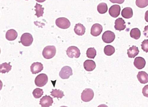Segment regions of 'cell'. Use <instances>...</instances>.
Segmentation results:
<instances>
[{"label":"cell","instance_id":"6da1fadb","mask_svg":"<svg viewBox=\"0 0 148 107\" xmlns=\"http://www.w3.org/2000/svg\"><path fill=\"white\" fill-rule=\"evenodd\" d=\"M56 53V49L54 46H48L43 49L42 54L46 59H50L53 57Z\"/></svg>","mask_w":148,"mask_h":107},{"label":"cell","instance_id":"7a4b0ae2","mask_svg":"<svg viewBox=\"0 0 148 107\" xmlns=\"http://www.w3.org/2000/svg\"><path fill=\"white\" fill-rule=\"evenodd\" d=\"M48 81V77L45 74L42 73L37 76L35 79V85L38 87H42L45 86Z\"/></svg>","mask_w":148,"mask_h":107},{"label":"cell","instance_id":"3957f363","mask_svg":"<svg viewBox=\"0 0 148 107\" xmlns=\"http://www.w3.org/2000/svg\"><path fill=\"white\" fill-rule=\"evenodd\" d=\"M81 94L82 100L85 102L91 101L94 96L93 91L91 89H86L83 91Z\"/></svg>","mask_w":148,"mask_h":107},{"label":"cell","instance_id":"277c9868","mask_svg":"<svg viewBox=\"0 0 148 107\" xmlns=\"http://www.w3.org/2000/svg\"><path fill=\"white\" fill-rule=\"evenodd\" d=\"M33 41L32 35L29 33H25L22 35L20 42L23 46H28L32 44Z\"/></svg>","mask_w":148,"mask_h":107},{"label":"cell","instance_id":"5b68a950","mask_svg":"<svg viewBox=\"0 0 148 107\" xmlns=\"http://www.w3.org/2000/svg\"><path fill=\"white\" fill-rule=\"evenodd\" d=\"M56 25L59 28L65 29L69 28L71 23L69 20L65 17H60L57 19L56 21Z\"/></svg>","mask_w":148,"mask_h":107},{"label":"cell","instance_id":"8992f818","mask_svg":"<svg viewBox=\"0 0 148 107\" xmlns=\"http://www.w3.org/2000/svg\"><path fill=\"white\" fill-rule=\"evenodd\" d=\"M66 53L68 56L72 58L74 57L76 58L79 57L81 53L80 51L77 47L75 46H70L67 49Z\"/></svg>","mask_w":148,"mask_h":107},{"label":"cell","instance_id":"52a82bcc","mask_svg":"<svg viewBox=\"0 0 148 107\" xmlns=\"http://www.w3.org/2000/svg\"><path fill=\"white\" fill-rule=\"evenodd\" d=\"M72 70L68 66H65L62 68L59 73V75L60 78L63 79H67L72 75Z\"/></svg>","mask_w":148,"mask_h":107},{"label":"cell","instance_id":"ba28073f","mask_svg":"<svg viewBox=\"0 0 148 107\" xmlns=\"http://www.w3.org/2000/svg\"><path fill=\"white\" fill-rule=\"evenodd\" d=\"M115 38V35L113 32L110 31L105 32L103 34L102 39L103 41L106 43L113 42Z\"/></svg>","mask_w":148,"mask_h":107},{"label":"cell","instance_id":"9c48e42d","mask_svg":"<svg viewBox=\"0 0 148 107\" xmlns=\"http://www.w3.org/2000/svg\"><path fill=\"white\" fill-rule=\"evenodd\" d=\"M53 103V98L46 95L40 99L39 104L42 107H49L52 106Z\"/></svg>","mask_w":148,"mask_h":107},{"label":"cell","instance_id":"30bf717a","mask_svg":"<svg viewBox=\"0 0 148 107\" xmlns=\"http://www.w3.org/2000/svg\"><path fill=\"white\" fill-rule=\"evenodd\" d=\"M43 68V65L41 63H34L30 67L31 71L32 74H36L41 72Z\"/></svg>","mask_w":148,"mask_h":107},{"label":"cell","instance_id":"8fae6325","mask_svg":"<svg viewBox=\"0 0 148 107\" xmlns=\"http://www.w3.org/2000/svg\"><path fill=\"white\" fill-rule=\"evenodd\" d=\"M121 8L120 6L117 5H113L109 9V13L112 17L116 18L120 14Z\"/></svg>","mask_w":148,"mask_h":107},{"label":"cell","instance_id":"7c38bea8","mask_svg":"<svg viewBox=\"0 0 148 107\" xmlns=\"http://www.w3.org/2000/svg\"><path fill=\"white\" fill-rule=\"evenodd\" d=\"M102 26L99 24L96 23L92 26L91 30V34L95 37L99 36L103 31Z\"/></svg>","mask_w":148,"mask_h":107},{"label":"cell","instance_id":"4fadbf2b","mask_svg":"<svg viewBox=\"0 0 148 107\" xmlns=\"http://www.w3.org/2000/svg\"><path fill=\"white\" fill-rule=\"evenodd\" d=\"M114 28L116 30L121 31L124 30L126 28V22L121 18H119L115 21Z\"/></svg>","mask_w":148,"mask_h":107},{"label":"cell","instance_id":"5bb4252c","mask_svg":"<svg viewBox=\"0 0 148 107\" xmlns=\"http://www.w3.org/2000/svg\"><path fill=\"white\" fill-rule=\"evenodd\" d=\"M134 64L137 68L139 69H141L145 67L146 61L145 59L143 57H138L135 58Z\"/></svg>","mask_w":148,"mask_h":107},{"label":"cell","instance_id":"9a60e30c","mask_svg":"<svg viewBox=\"0 0 148 107\" xmlns=\"http://www.w3.org/2000/svg\"><path fill=\"white\" fill-rule=\"evenodd\" d=\"M84 67L86 71L90 72L95 69L96 65L95 62L93 61L88 59L84 62Z\"/></svg>","mask_w":148,"mask_h":107},{"label":"cell","instance_id":"2e32d148","mask_svg":"<svg viewBox=\"0 0 148 107\" xmlns=\"http://www.w3.org/2000/svg\"><path fill=\"white\" fill-rule=\"evenodd\" d=\"M18 35V33L15 30L10 29L6 32V38L8 41H14L16 39Z\"/></svg>","mask_w":148,"mask_h":107},{"label":"cell","instance_id":"e0dca14e","mask_svg":"<svg viewBox=\"0 0 148 107\" xmlns=\"http://www.w3.org/2000/svg\"><path fill=\"white\" fill-rule=\"evenodd\" d=\"M137 77L141 84H145L148 82V74L144 71L139 72Z\"/></svg>","mask_w":148,"mask_h":107},{"label":"cell","instance_id":"ac0fdd59","mask_svg":"<svg viewBox=\"0 0 148 107\" xmlns=\"http://www.w3.org/2000/svg\"><path fill=\"white\" fill-rule=\"evenodd\" d=\"M139 52L138 47L133 45L127 50V54L129 58H134L138 55Z\"/></svg>","mask_w":148,"mask_h":107},{"label":"cell","instance_id":"d6986e66","mask_svg":"<svg viewBox=\"0 0 148 107\" xmlns=\"http://www.w3.org/2000/svg\"><path fill=\"white\" fill-rule=\"evenodd\" d=\"M121 14L123 17L125 19H130L133 16V10L130 7L125 8L122 10Z\"/></svg>","mask_w":148,"mask_h":107},{"label":"cell","instance_id":"ffe728a7","mask_svg":"<svg viewBox=\"0 0 148 107\" xmlns=\"http://www.w3.org/2000/svg\"><path fill=\"white\" fill-rule=\"evenodd\" d=\"M74 30L77 35L82 36L85 32L86 28L81 24L78 23L76 25Z\"/></svg>","mask_w":148,"mask_h":107},{"label":"cell","instance_id":"44dd1931","mask_svg":"<svg viewBox=\"0 0 148 107\" xmlns=\"http://www.w3.org/2000/svg\"><path fill=\"white\" fill-rule=\"evenodd\" d=\"M10 62L8 64L5 63L0 65V72L2 74L8 73L12 69V66L10 65Z\"/></svg>","mask_w":148,"mask_h":107},{"label":"cell","instance_id":"7402d4cb","mask_svg":"<svg viewBox=\"0 0 148 107\" xmlns=\"http://www.w3.org/2000/svg\"><path fill=\"white\" fill-rule=\"evenodd\" d=\"M50 93H51V96L53 97L54 98H56L58 99L59 98L61 99L64 96H65L64 92L60 90L52 89V91L50 92Z\"/></svg>","mask_w":148,"mask_h":107},{"label":"cell","instance_id":"603a6c76","mask_svg":"<svg viewBox=\"0 0 148 107\" xmlns=\"http://www.w3.org/2000/svg\"><path fill=\"white\" fill-rule=\"evenodd\" d=\"M131 37L135 40H138L141 36V32L138 28L132 29L130 32Z\"/></svg>","mask_w":148,"mask_h":107},{"label":"cell","instance_id":"cb8c5ba5","mask_svg":"<svg viewBox=\"0 0 148 107\" xmlns=\"http://www.w3.org/2000/svg\"><path fill=\"white\" fill-rule=\"evenodd\" d=\"M42 5L38 3H36V5L34 7L36 8L35 11H36V13L35 15L37 16V17L39 18L42 16V17L44 14V8L42 7Z\"/></svg>","mask_w":148,"mask_h":107},{"label":"cell","instance_id":"d4e9b609","mask_svg":"<svg viewBox=\"0 0 148 107\" xmlns=\"http://www.w3.org/2000/svg\"><path fill=\"white\" fill-rule=\"evenodd\" d=\"M104 52L106 55L110 56L115 53V49L112 45H107L104 47Z\"/></svg>","mask_w":148,"mask_h":107},{"label":"cell","instance_id":"484cf974","mask_svg":"<svg viewBox=\"0 0 148 107\" xmlns=\"http://www.w3.org/2000/svg\"><path fill=\"white\" fill-rule=\"evenodd\" d=\"M97 10L99 13L104 14L106 13L108 10L107 4L105 3H101L99 4L97 7Z\"/></svg>","mask_w":148,"mask_h":107},{"label":"cell","instance_id":"4316f807","mask_svg":"<svg viewBox=\"0 0 148 107\" xmlns=\"http://www.w3.org/2000/svg\"><path fill=\"white\" fill-rule=\"evenodd\" d=\"M43 90L39 88H36L34 89L32 94L34 97L36 99H39L41 97L43 94Z\"/></svg>","mask_w":148,"mask_h":107},{"label":"cell","instance_id":"83f0119b","mask_svg":"<svg viewBox=\"0 0 148 107\" xmlns=\"http://www.w3.org/2000/svg\"><path fill=\"white\" fill-rule=\"evenodd\" d=\"M86 55L88 58L94 59L96 55V51L94 48H90L87 50Z\"/></svg>","mask_w":148,"mask_h":107},{"label":"cell","instance_id":"f1b7e54d","mask_svg":"<svg viewBox=\"0 0 148 107\" xmlns=\"http://www.w3.org/2000/svg\"><path fill=\"white\" fill-rule=\"evenodd\" d=\"M136 4L139 8H145L148 5V0H136Z\"/></svg>","mask_w":148,"mask_h":107},{"label":"cell","instance_id":"f546056e","mask_svg":"<svg viewBox=\"0 0 148 107\" xmlns=\"http://www.w3.org/2000/svg\"><path fill=\"white\" fill-rule=\"evenodd\" d=\"M142 49L146 53L148 52V40H145L142 42Z\"/></svg>","mask_w":148,"mask_h":107},{"label":"cell","instance_id":"4dcf8cb0","mask_svg":"<svg viewBox=\"0 0 148 107\" xmlns=\"http://www.w3.org/2000/svg\"><path fill=\"white\" fill-rule=\"evenodd\" d=\"M142 93L145 97L148 98V85L145 86L143 88Z\"/></svg>","mask_w":148,"mask_h":107},{"label":"cell","instance_id":"1f68e13d","mask_svg":"<svg viewBox=\"0 0 148 107\" xmlns=\"http://www.w3.org/2000/svg\"><path fill=\"white\" fill-rule=\"evenodd\" d=\"M110 1L113 3L122 4L124 3L125 0H109Z\"/></svg>","mask_w":148,"mask_h":107},{"label":"cell","instance_id":"d6a6232c","mask_svg":"<svg viewBox=\"0 0 148 107\" xmlns=\"http://www.w3.org/2000/svg\"><path fill=\"white\" fill-rule=\"evenodd\" d=\"M143 34L145 37L148 38V26H145Z\"/></svg>","mask_w":148,"mask_h":107},{"label":"cell","instance_id":"836d02e7","mask_svg":"<svg viewBox=\"0 0 148 107\" xmlns=\"http://www.w3.org/2000/svg\"><path fill=\"white\" fill-rule=\"evenodd\" d=\"M145 20L146 22H148V10L145 13Z\"/></svg>","mask_w":148,"mask_h":107},{"label":"cell","instance_id":"e575fe53","mask_svg":"<svg viewBox=\"0 0 148 107\" xmlns=\"http://www.w3.org/2000/svg\"><path fill=\"white\" fill-rule=\"evenodd\" d=\"M36 1L39 3H43L46 1V0H36Z\"/></svg>","mask_w":148,"mask_h":107},{"label":"cell","instance_id":"d590c367","mask_svg":"<svg viewBox=\"0 0 148 107\" xmlns=\"http://www.w3.org/2000/svg\"><path fill=\"white\" fill-rule=\"evenodd\" d=\"M26 1H28V0H26Z\"/></svg>","mask_w":148,"mask_h":107}]
</instances>
